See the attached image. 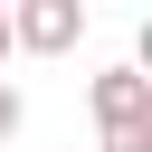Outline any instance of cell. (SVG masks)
<instances>
[{
    "instance_id": "cell-3",
    "label": "cell",
    "mask_w": 152,
    "mask_h": 152,
    "mask_svg": "<svg viewBox=\"0 0 152 152\" xmlns=\"http://www.w3.org/2000/svg\"><path fill=\"white\" fill-rule=\"evenodd\" d=\"M19 124H28V104H19V86H10V76H0V142H10V133H19Z\"/></svg>"
},
{
    "instance_id": "cell-4",
    "label": "cell",
    "mask_w": 152,
    "mask_h": 152,
    "mask_svg": "<svg viewBox=\"0 0 152 152\" xmlns=\"http://www.w3.org/2000/svg\"><path fill=\"white\" fill-rule=\"evenodd\" d=\"M0 57H10V0H0Z\"/></svg>"
},
{
    "instance_id": "cell-1",
    "label": "cell",
    "mask_w": 152,
    "mask_h": 152,
    "mask_svg": "<svg viewBox=\"0 0 152 152\" xmlns=\"http://www.w3.org/2000/svg\"><path fill=\"white\" fill-rule=\"evenodd\" d=\"M86 38V0H19L10 10V48H28V57H66Z\"/></svg>"
},
{
    "instance_id": "cell-2",
    "label": "cell",
    "mask_w": 152,
    "mask_h": 152,
    "mask_svg": "<svg viewBox=\"0 0 152 152\" xmlns=\"http://www.w3.org/2000/svg\"><path fill=\"white\" fill-rule=\"evenodd\" d=\"M95 124H104V133L152 124V76H142V66H104V76H95Z\"/></svg>"
}]
</instances>
